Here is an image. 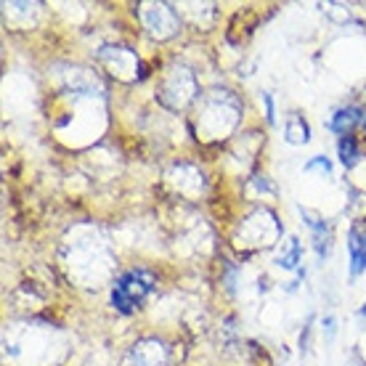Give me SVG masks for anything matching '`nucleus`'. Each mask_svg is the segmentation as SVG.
Segmentation results:
<instances>
[{"label":"nucleus","instance_id":"10","mask_svg":"<svg viewBox=\"0 0 366 366\" xmlns=\"http://www.w3.org/2000/svg\"><path fill=\"white\" fill-rule=\"evenodd\" d=\"M324 332H330V337L335 335V319H332V316L330 319H324Z\"/></svg>","mask_w":366,"mask_h":366},{"label":"nucleus","instance_id":"3","mask_svg":"<svg viewBox=\"0 0 366 366\" xmlns=\"http://www.w3.org/2000/svg\"><path fill=\"white\" fill-rule=\"evenodd\" d=\"M361 119H366V117H364V112L358 109V107L340 109L337 114L330 119V130H335V133H342V136H350V130L356 128Z\"/></svg>","mask_w":366,"mask_h":366},{"label":"nucleus","instance_id":"1","mask_svg":"<svg viewBox=\"0 0 366 366\" xmlns=\"http://www.w3.org/2000/svg\"><path fill=\"white\" fill-rule=\"evenodd\" d=\"M154 290V276L144 271V268H136V271H128L122 274L112 287V305L117 308L119 313H133L147 300L149 292Z\"/></svg>","mask_w":366,"mask_h":366},{"label":"nucleus","instance_id":"6","mask_svg":"<svg viewBox=\"0 0 366 366\" xmlns=\"http://www.w3.org/2000/svg\"><path fill=\"white\" fill-rule=\"evenodd\" d=\"M340 159H342V165H348V167L358 162V147L353 136H345L340 141Z\"/></svg>","mask_w":366,"mask_h":366},{"label":"nucleus","instance_id":"9","mask_svg":"<svg viewBox=\"0 0 366 366\" xmlns=\"http://www.w3.org/2000/svg\"><path fill=\"white\" fill-rule=\"evenodd\" d=\"M266 107H268V122H274V101H271L268 93H266Z\"/></svg>","mask_w":366,"mask_h":366},{"label":"nucleus","instance_id":"11","mask_svg":"<svg viewBox=\"0 0 366 366\" xmlns=\"http://www.w3.org/2000/svg\"><path fill=\"white\" fill-rule=\"evenodd\" d=\"M361 313H364V316H366V305H364V311H361Z\"/></svg>","mask_w":366,"mask_h":366},{"label":"nucleus","instance_id":"2","mask_svg":"<svg viewBox=\"0 0 366 366\" xmlns=\"http://www.w3.org/2000/svg\"><path fill=\"white\" fill-rule=\"evenodd\" d=\"M350 274L361 276L366 271V223H356L348 237Z\"/></svg>","mask_w":366,"mask_h":366},{"label":"nucleus","instance_id":"5","mask_svg":"<svg viewBox=\"0 0 366 366\" xmlns=\"http://www.w3.org/2000/svg\"><path fill=\"white\" fill-rule=\"evenodd\" d=\"M308 136H311L308 122L295 114V117L290 119V125H287V141H290V144H305V141H308Z\"/></svg>","mask_w":366,"mask_h":366},{"label":"nucleus","instance_id":"4","mask_svg":"<svg viewBox=\"0 0 366 366\" xmlns=\"http://www.w3.org/2000/svg\"><path fill=\"white\" fill-rule=\"evenodd\" d=\"M302 220L311 226V231H313V247H316L319 257H327V249H330V226H327L324 220H319V218H311V215H308L305 210H302Z\"/></svg>","mask_w":366,"mask_h":366},{"label":"nucleus","instance_id":"12","mask_svg":"<svg viewBox=\"0 0 366 366\" xmlns=\"http://www.w3.org/2000/svg\"><path fill=\"white\" fill-rule=\"evenodd\" d=\"M364 125H366V119H364Z\"/></svg>","mask_w":366,"mask_h":366},{"label":"nucleus","instance_id":"8","mask_svg":"<svg viewBox=\"0 0 366 366\" xmlns=\"http://www.w3.org/2000/svg\"><path fill=\"white\" fill-rule=\"evenodd\" d=\"M313 167H321L324 173H330V159H327V157H316V159H311V162L305 165V170H313Z\"/></svg>","mask_w":366,"mask_h":366},{"label":"nucleus","instance_id":"7","mask_svg":"<svg viewBox=\"0 0 366 366\" xmlns=\"http://www.w3.org/2000/svg\"><path fill=\"white\" fill-rule=\"evenodd\" d=\"M297 260H300V244H297V239H290V252L279 257V266L282 268H297Z\"/></svg>","mask_w":366,"mask_h":366}]
</instances>
